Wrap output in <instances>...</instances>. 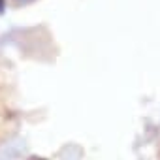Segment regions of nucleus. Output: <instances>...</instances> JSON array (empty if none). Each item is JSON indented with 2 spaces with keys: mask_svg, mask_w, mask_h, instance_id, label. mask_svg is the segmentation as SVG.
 Listing matches in <instances>:
<instances>
[{
  "mask_svg": "<svg viewBox=\"0 0 160 160\" xmlns=\"http://www.w3.org/2000/svg\"><path fill=\"white\" fill-rule=\"evenodd\" d=\"M13 2H17V4H28V2H34V0H13Z\"/></svg>",
  "mask_w": 160,
  "mask_h": 160,
  "instance_id": "3",
  "label": "nucleus"
},
{
  "mask_svg": "<svg viewBox=\"0 0 160 160\" xmlns=\"http://www.w3.org/2000/svg\"><path fill=\"white\" fill-rule=\"evenodd\" d=\"M15 126V115L10 106V92H8V79L4 77L2 70H0V141Z\"/></svg>",
  "mask_w": 160,
  "mask_h": 160,
  "instance_id": "1",
  "label": "nucleus"
},
{
  "mask_svg": "<svg viewBox=\"0 0 160 160\" xmlns=\"http://www.w3.org/2000/svg\"><path fill=\"white\" fill-rule=\"evenodd\" d=\"M6 10V0H0V13H4Z\"/></svg>",
  "mask_w": 160,
  "mask_h": 160,
  "instance_id": "2",
  "label": "nucleus"
},
{
  "mask_svg": "<svg viewBox=\"0 0 160 160\" xmlns=\"http://www.w3.org/2000/svg\"><path fill=\"white\" fill-rule=\"evenodd\" d=\"M28 160H47V158H43V156H30Z\"/></svg>",
  "mask_w": 160,
  "mask_h": 160,
  "instance_id": "4",
  "label": "nucleus"
}]
</instances>
